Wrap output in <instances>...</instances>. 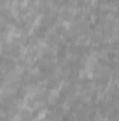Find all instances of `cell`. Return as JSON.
Returning <instances> with one entry per match:
<instances>
[{
    "mask_svg": "<svg viewBox=\"0 0 119 121\" xmlns=\"http://www.w3.org/2000/svg\"><path fill=\"white\" fill-rule=\"evenodd\" d=\"M46 31H48V26H46V24H42V26H39V27L35 30L34 35H35V38H41V39H42V38L45 37Z\"/></svg>",
    "mask_w": 119,
    "mask_h": 121,
    "instance_id": "7a4b0ae2",
    "label": "cell"
},
{
    "mask_svg": "<svg viewBox=\"0 0 119 121\" xmlns=\"http://www.w3.org/2000/svg\"><path fill=\"white\" fill-rule=\"evenodd\" d=\"M3 85H4V78H3V76L0 75V87H1Z\"/></svg>",
    "mask_w": 119,
    "mask_h": 121,
    "instance_id": "8992f818",
    "label": "cell"
},
{
    "mask_svg": "<svg viewBox=\"0 0 119 121\" xmlns=\"http://www.w3.org/2000/svg\"><path fill=\"white\" fill-rule=\"evenodd\" d=\"M3 54L7 58H17L20 55V47L16 44H7V45H4Z\"/></svg>",
    "mask_w": 119,
    "mask_h": 121,
    "instance_id": "6da1fadb",
    "label": "cell"
},
{
    "mask_svg": "<svg viewBox=\"0 0 119 121\" xmlns=\"http://www.w3.org/2000/svg\"><path fill=\"white\" fill-rule=\"evenodd\" d=\"M6 4V0H0V7H3Z\"/></svg>",
    "mask_w": 119,
    "mask_h": 121,
    "instance_id": "52a82bcc",
    "label": "cell"
},
{
    "mask_svg": "<svg viewBox=\"0 0 119 121\" xmlns=\"http://www.w3.org/2000/svg\"><path fill=\"white\" fill-rule=\"evenodd\" d=\"M66 55V49L64 48H60V51H59V54H58V56L59 58H62V56H64Z\"/></svg>",
    "mask_w": 119,
    "mask_h": 121,
    "instance_id": "277c9868",
    "label": "cell"
},
{
    "mask_svg": "<svg viewBox=\"0 0 119 121\" xmlns=\"http://www.w3.org/2000/svg\"><path fill=\"white\" fill-rule=\"evenodd\" d=\"M7 31V27L4 26V24H0V34H3V32H6Z\"/></svg>",
    "mask_w": 119,
    "mask_h": 121,
    "instance_id": "5b68a950",
    "label": "cell"
},
{
    "mask_svg": "<svg viewBox=\"0 0 119 121\" xmlns=\"http://www.w3.org/2000/svg\"><path fill=\"white\" fill-rule=\"evenodd\" d=\"M16 26H17V28H20V30H25V27H27V21H17Z\"/></svg>",
    "mask_w": 119,
    "mask_h": 121,
    "instance_id": "3957f363",
    "label": "cell"
}]
</instances>
